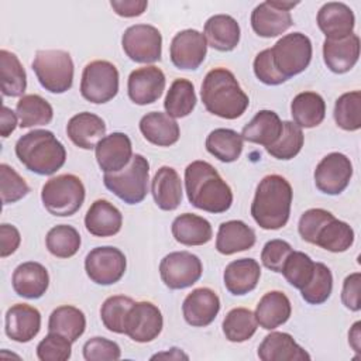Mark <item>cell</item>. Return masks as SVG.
Returning a JSON list of instances; mask_svg holds the SVG:
<instances>
[{
	"label": "cell",
	"instance_id": "3",
	"mask_svg": "<svg viewBox=\"0 0 361 361\" xmlns=\"http://www.w3.org/2000/svg\"><path fill=\"white\" fill-rule=\"evenodd\" d=\"M292 186L281 175L264 176L251 203V216L264 230H279L286 226L292 204Z\"/></svg>",
	"mask_w": 361,
	"mask_h": 361
},
{
	"label": "cell",
	"instance_id": "24",
	"mask_svg": "<svg viewBox=\"0 0 361 361\" xmlns=\"http://www.w3.org/2000/svg\"><path fill=\"white\" fill-rule=\"evenodd\" d=\"M258 358L262 361H309L310 355L289 333L272 331L267 334L258 347Z\"/></svg>",
	"mask_w": 361,
	"mask_h": 361
},
{
	"label": "cell",
	"instance_id": "2",
	"mask_svg": "<svg viewBox=\"0 0 361 361\" xmlns=\"http://www.w3.org/2000/svg\"><path fill=\"white\" fill-rule=\"evenodd\" d=\"M200 96L209 113L226 120L238 118L250 104L234 73L226 68H214L206 73Z\"/></svg>",
	"mask_w": 361,
	"mask_h": 361
},
{
	"label": "cell",
	"instance_id": "20",
	"mask_svg": "<svg viewBox=\"0 0 361 361\" xmlns=\"http://www.w3.org/2000/svg\"><path fill=\"white\" fill-rule=\"evenodd\" d=\"M4 330L8 338L17 343L31 341L41 330V313L27 303H16L7 309Z\"/></svg>",
	"mask_w": 361,
	"mask_h": 361
},
{
	"label": "cell",
	"instance_id": "47",
	"mask_svg": "<svg viewBox=\"0 0 361 361\" xmlns=\"http://www.w3.org/2000/svg\"><path fill=\"white\" fill-rule=\"evenodd\" d=\"M333 290V275L327 265L314 262V272L306 286L300 289L302 298L310 305L324 303Z\"/></svg>",
	"mask_w": 361,
	"mask_h": 361
},
{
	"label": "cell",
	"instance_id": "50",
	"mask_svg": "<svg viewBox=\"0 0 361 361\" xmlns=\"http://www.w3.org/2000/svg\"><path fill=\"white\" fill-rule=\"evenodd\" d=\"M72 354V341L49 331L37 345V357L41 361H66Z\"/></svg>",
	"mask_w": 361,
	"mask_h": 361
},
{
	"label": "cell",
	"instance_id": "36",
	"mask_svg": "<svg viewBox=\"0 0 361 361\" xmlns=\"http://www.w3.org/2000/svg\"><path fill=\"white\" fill-rule=\"evenodd\" d=\"M86 329L85 313L71 305H63L52 310L48 320V331L58 333L75 343Z\"/></svg>",
	"mask_w": 361,
	"mask_h": 361
},
{
	"label": "cell",
	"instance_id": "40",
	"mask_svg": "<svg viewBox=\"0 0 361 361\" xmlns=\"http://www.w3.org/2000/svg\"><path fill=\"white\" fill-rule=\"evenodd\" d=\"M21 128L47 126L54 118L52 106L39 94H24L16 106Z\"/></svg>",
	"mask_w": 361,
	"mask_h": 361
},
{
	"label": "cell",
	"instance_id": "41",
	"mask_svg": "<svg viewBox=\"0 0 361 361\" xmlns=\"http://www.w3.org/2000/svg\"><path fill=\"white\" fill-rule=\"evenodd\" d=\"M195 86L188 79H175L166 93L164 107L172 118H182L189 116L196 106Z\"/></svg>",
	"mask_w": 361,
	"mask_h": 361
},
{
	"label": "cell",
	"instance_id": "15",
	"mask_svg": "<svg viewBox=\"0 0 361 361\" xmlns=\"http://www.w3.org/2000/svg\"><path fill=\"white\" fill-rule=\"evenodd\" d=\"M316 188L326 195H340L350 183L353 164L341 152H330L317 164L314 169Z\"/></svg>",
	"mask_w": 361,
	"mask_h": 361
},
{
	"label": "cell",
	"instance_id": "10",
	"mask_svg": "<svg viewBox=\"0 0 361 361\" xmlns=\"http://www.w3.org/2000/svg\"><path fill=\"white\" fill-rule=\"evenodd\" d=\"M126 55L138 63H154L161 59L162 35L151 24H135L128 27L121 37Z\"/></svg>",
	"mask_w": 361,
	"mask_h": 361
},
{
	"label": "cell",
	"instance_id": "27",
	"mask_svg": "<svg viewBox=\"0 0 361 361\" xmlns=\"http://www.w3.org/2000/svg\"><path fill=\"white\" fill-rule=\"evenodd\" d=\"M261 267L254 258H240L231 261L223 274L226 289L235 296H243L254 290L259 282Z\"/></svg>",
	"mask_w": 361,
	"mask_h": 361
},
{
	"label": "cell",
	"instance_id": "16",
	"mask_svg": "<svg viewBox=\"0 0 361 361\" xmlns=\"http://www.w3.org/2000/svg\"><path fill=\"white\" fill-rule=\"evenodd\" d=\"M207 54V41L197 30H183L175 34L169 47V56L178 69H197Z\"/></svg>",
	"mask_w": 361,
	"mask_h": 361
},
{
	"label": "cell",
	"instance_id": "49",
	"mask_svg": "<svg viewBox=\"0 0 361 361\" xmlns=\"http://www.w3.org/2000/svg\"><path fill=\"white\" fill-rule=\"evenodd\" d=\"M0 192L3 204L16 203L28 195L30 186L14 168L7 164L0 165Z\"/></svg>",
	"mask_w": 361,
	"mask_h": 361
},
{
	"label": "cell",
	"instance_id": "51",
	"mask_svg": "<svg viewBox=\"0 0 361 361\" xmlns=\"http://www.w3.org/2000/svg\"><path fill=\"white\" fill-rule=\"evenodd\" d=\"M121 350L118 344L106 337H92L83 344V358L86 361L118 360Z\"/></svg>",
	"mask_w": 361,
	"mask_h": 361
},
{
	"label": "cell",
	"instance_id": "29",
	"mask_svg": "<svg viewBox=\"0 0 361 361\" xmlns=\"http://www.w3.org/2000/svg\"><path fill=\"white\" fill-rule=\"evenodd\" d=\"M140 131L144 138L158 147H169L178 142L180 137L179 124L162 111H151L141 117Z\"/></svg>",
	"mask_w": 361,
	"mask_h": 361
},
{
	"label": "cell",
	"instance_id": "9",
	"mask_svg": "<svg viewBox=\"0 0 361 361\" xmlns=\"http://www.w3.org/2000/svg\"><path fill=\"white\" fill-rule=\"evenodd\" d=\"M118 92V71L103 59L89 62L82 72L80 94L90 103L103 104L110 102Z\"/></svg>",
	"mask_w": 361,
	"mask_h": 361
},
{
	"label": "cell",
	"instance_id": "52",
	"mask_svg": "<svg viewBox=\"0 0 361 361\" xmlns=\"http://www.w3.org/2000/svg\"><path fill=\"white\" fill-rule=\"evenodd\" d=\"M334 214L330 213L329 210L320 209V207H314V209H309L306 210L300 219H299V224H298V231L300 234V237L306 241L313 244L317 231L320 230V227L329 221L330 219H333Z\"/></svg>",
	"mask_w": 361,
	"mask_h": 361
},
{
	"label": "cell",
	"instance_id": "7",
	"mask_svg": "<svg viewBox=\"0 0 361 361\" xmlns=\"http://www.w3.org/2000/svg\"><path fill=\"white\" fill-rule=\"evenodd\" d=\"M32 71L39 85L51 93H65L73 83V61L62 49L37 51Z\"/></svg>",
	"mask_w": 361,
	"mask_h": 361
},
{
	"label": "cell",
	"instance_id": "23",
	"mask_svg": "<svg viewBox=\"0 0 361 361\" xmlns=\"http://www.w3.org/2000/svg\"><path fill=\"white\" fill-rule=\"evenodd\" d=\"M360 56V37L350 34L340 39H324L323 59L334 73H345L354 68Z\"/></svg>",
	"mask_w": 361,
	"mask_h": 361
},
{
	"label": "cell",
	"instance_id": "55",
	"mask_svg": "<svg viewBox=\"0 0 361 361\" xmlns=\"http://www.w3.org/2000/svg\"><path fill=\"white\" fill-rule=\"evenodd\" d=\"M360 286H361V274L360 272L350 274L348 276H345V279L343 282L341 302L347 309H350L353 312H358L361 309Z\"/></svg>",
	"mask_w": 361,
	"mask_h": 361
},
{
	"label": "cell",
	"instance_id": "59",
	"mask_svg": "<svg viewBox=\"0 0 361 361\" xmlns=\"http://www.w3.org/2000/svg\"><path fill=\"white\" fill-rule=\"evenodd\" d=\"M360 327H361V322H355L353 324L351 330L348 331V343L353 347V350L358 354L361 353V331H360Z\"/></svg>",
	"mask_w": 361,
	"mask_h": 361
},
{
	"label": "cell",
	"instance_id": "42",
	"mask_svg": "<svg viewBox=\"0 0 361 361\" xmlns=\"http://www.w3.org/2000/svg\"><path fill=\"white\" fill-rule=\"evenodd\" d=\"M258 327L254 312L245 307L231 309L223 320V333L231 343H243L250 340Z\"/></svg>",
	"mask_w": 361,
	"mask_h": 361
},
{
	"label": "cell",
	"instance_id": "39",
	"mask_svg": "<svg viewBox=\"0 0 361 361\" xmlns=\"http://www.w3.org/2000/svg\"><path fill=\"white\" fill-rule=\"evenodd\" d=\"M354 243V230L345 221L336 217L326 221L316 234L314 243L330 252H344Z\"/></svg>",
	"mask_w": 361,
	"mask_h": 361
},
{
	"label": "cell",
	"instance_id": "13",
	"mask_svg": "<svg viewBox=\"0 0 361 361\" xmlns=\"http://www.w3.org/2000/svg\"><path fill=\"white\" fill-rule=\"evenodd\" d=\"M299 3L293 1H264L259 3L251 13V27L254 32L264 38L278 37L292 27L293 20L290 8Z\"/></svg>",
	"mask_w": 361,
	"mask_h": 361
},
{
	"label": "cell",
	"instance_id": "14",
	"mask_svg": "<svg viewBox=\"0 0 361 361\" xmlns=\"http://www.w3.org/2000/svg\"><path fill=\"white\" fill-rule=\"evenodd\" d=\"M164 327L162 313L151 302L141 300L134 302L130 307L126 323L124 334H127L133 341L149 343L155 340Z\"/></svg>",
	"mask_w": 361,
	"mask_h": 361
},
{
	"label": "cell",
	"instance_id": "19",
	"mask_svg": "<svg viewBox=\"0 0 361 361\" xmlns=\"http://www.w3.org/2000/svg\"><path fill=\"white\" fill-rule=\"evenodd\" d=\"M220 312V299L210 288H196L185 298L182 313L188 324L193 327H206Z\"/></svg>",
	"mask_w": 361,
	"mask_h": 361
},
{
	"label": "cell",
	"instance_id": "31",
	"mask_svg": "<svg viewBox=\"0 0 361 361\" xmlns=\"http://www.w3.org/2000/svg\"><path fill=\"white\" fill-rule=\"evenodd\" d=\"M240 25L237 20L228 14H216L212 16L204 23V38L207 45L221 51H233L240 42Z\"/></svg>",
	"mask_w": 361,
	"mask_h": 361
},
{
	"label": "cell",
	"instance_id": "4",
	"mask_svg": "<svg viewBox=\"0 0 361 361\" xmlns=\"http://www.w3.org/2000/svg\"><path fill=\"white\" fill-rule=\"evenodd\" d=\"M18 161L37 175H52L66 161L63 144L49 130H32L21 135L16 142Z\"/></svg>",
	"mask_w": 361,
	"mask_h": 361
},
{
	"label": "cell",
	"instance_id": "54",
	"mask_svg": "<svg viewBox=\"0 0 361 361\" xmlns=\"http://www.w3.org/2000/svg\"><path fill=\"white\" fill-rule=\"evenodd\" d=\"M252 68H254V73L258 78V80H261L265 85L276 86V85H281L288 80L275 68L274 61H272L271 48H267V49L261 51L259 54H257Z\"/></svg>",
	"mask_w": 361,
	"mask_h": 361
},
{
	"label": "cell",
	"instance_id": "32",
	"mask_svg": "<svg viewBox=\"0 0 361 361\" xmlns=\"http://www.w3.org/2000/svg\"><path fill=\"white\" fill-rule=\"evenodd\" d=\"M290 313L292 306L289 298L281 290H269L259 299L254 314L262 329L274 330L286 323Z\"/></svg>",
	"mask_w": 361,
	"mask_h": 361
},
{
	"label": "cell",
	"instance_id": "37",
	"mask_svg": "<svg viewBox=\"0 0 361 361\" xmlns=\"http://www.w3.org/2000/svg\"><path fill=\"white\" fill-rule=\"evenodd\" d=\"M0 80L3 96L23 97L27 89V75L18 56L7 49L0 51Z\"/></svg>",
	"mask_w": 361,
	"mask_h": 361
},
{
	"label": "cell",
	"instance_id": "5",
	"mask_svg": "<svg viewBox=\"0 0 361 361\" xmlns=\"http://www.w3.org/2000/svg\"><path fill=\"white\" fill-rule=\"evenodd\" d=\"M85 186L80 178L72 173H63L51 178L41 189L44 207L58 217L75 214L85 202Z\"/></svg>",
	"mask_w": 361,
	"mask_h": 361
},
{
	"label": "cell",
	"instance_id": "1",
	"mask_svg": "<svg viewBox=\"0 0 361 361\" xmlns=\"http://www.w3.org/2000/svg\"><path fill=\"white\" fill-rule=\"evenodd\" d=\"M185 189L192 206L203 212L224 213L231 207V188L206 161H193L186 166Z\"/></svg>",
	"mask_w": 361,
	"mask_h": 361
},
{
	"label": "cell",
	"instance_id": "44",
	"mask_svg": "<svg viewBox=\"0 0 361 361\" xmlns=\"http://www.w3.org/2000/svg\"><path fill=\"white\" fill-rule=\"evenodd\" d=\"M334 121L345 131H357L361 128V92L343 93L334 104Z\"/></svg>",
	"mask_w": 361,
	"mask_h": 361
},
{
	"label": "cell",
	"instance_id": "17",
	"mask_svg": "<svg viewBox=\"0 0 361 361\" xmlns=\"http://www.w3.org/2000/svg\"><path fill=\"white\" fill-rule=\"evenodd\" d=\"M165 73L155 65L134 69L127 82L128 97L138 106L157 102L165 90Z\"/></svg>",
	"mask_w": 361,
	"mask_h": 361
},
{
	"label": "cell",
	"instance_id": "21",
	"mask_svg": "<svg viewBox=\"0 0 361 361\" xmlns=\"http://www.w3.org/2000/svg\"><path fill=\"white\" fill-rule=\"evenodd\" d=\"M317 25L327 39H340L353 34L355 17L347 4L329 1L317 11Z\"/></svg>",
	"mask_w": 361,
	"mask_h": 361
},
{
	"label": "cell",
	"instance_id": "43",
	"mask_svg": "<svg viewBox=\"0 0 361 361\" xmlns=\"http://www.w3.org/2000/svg\"><path fill=\"white\" fill-rule=\"evenodd\" d=\"M80 234L69 224H58L52 227L45 237L48 251L56 258H71L80 248Z\"/></svg>",
	"mask_w": 361,
	"mask_h": 361
},
{
	"label": "cell",
	"instance_id": "53",
	"mask_svg": "<svg viewBox=\"0 0 361 361\" xmlns=\"http://www.w3.org/2000/svg\"><path fill=\"white\" fill-rule=\"evenodd\" d=\"M292 251L293 250L288 241L279 238L269 240L261 251V261L265 268L274 272H282L283 264Z\"/></svg>",
	"mask_w": 361,
	"mask_h": 361
},
{
	"label": "cell",
	"instance_id": "45",
	"mask_svg": "<svg viewBox=\"0 0 361 361\" xmlns=\"http://www.w3.org/2000/svg\"><path fill=\"white\" fill-rule=\"evenodd\" d=\"M303 133L299 126H296L293 121H282V133L275 144L271 147H267V152L282 161H288L295 158L302 147H303Z\"/></svg>",
	"mask_w": 361,
	"mask_h": 361
},
{
	"label": "cell",
	"instance_id": "46",
	"mask_svg": "<svg viewBox=\"0 0 361 361\" xmlns=\"http://www.w3.org/2000/svg\"><path fill=\"white\" fill-rule=\"evenodd\" d=\"M134 300L130 296L114 295L107 298L100 307V319L109 331L124 334V323Z\"/></svg>",
	"mask_w": 361,
	"mask_h": 361
},
{
	"label": "cell",
	"instance_id": "8",
	"mask_svg": "<svg viewBox=\"0 0 361 361\" xmlns=\"http://www.w3.org/2000/svg\"><path fill=\"white\" fill-rule=\"evenodd\" d=\"M271 54L278 72L289 79L309 66L313 54L312 41L302 32H290L275 42Z\"/></svg>",
	"mask_w": 361,
	"mask_h": 361
},
{
	"label": "cell",
	"instance_id": "26",
	"mask_svg": "<svg viewBox=\"0 0 361 361\" xmlns=\"http://www.w3.org/2000/svg\"><path fill=\"white\" fill-rule=\"evenodd\" d=\"M69 140L82 149H93L106 135V123L97 114L82 111L71 117L66 124Z\"/></svg>",
	"mask_w": 361,
	"mask_h": 361
},
{
	"label": "cell",
	"instance_id": "60",
	"mask_svg": "<svg viewBox=\"0 0 361 361\" xmlns=\"http://www.w3.org/2000/svg\"><path fill=\"white\" fill-rule=\"evenodd\" d=\"M151 358H152V360H155V358H169V360H180V358H183V360H188L189 357H188V354H185L182 350L173 347V348H171L169 351L155 354V355H152Z\"/></svg>",
	"mask_w": 361,
	"mask_h": 361
},
{
	"label": "cell",
	"instance_id": "57",
	"mask_svg": "<svg viewBox=\"0 0 361 361\" xmlns=\"http://www.w3.org/2000/svg\"><path fill=\"white\" fill-rule=\"evenodd\" d=\"M110 6L117 16L130 18V17L141 16L148 7V1H145V0H111Z\"/></svg>",
	"mask_w": 361,
	"mask_h": 361
},
{
	"label": "cell",
	"instance_id": "48",
	"mask_svg": "<svg viewBox=\"0 0 361 361\" xmlns=\"http://www.w3.org/2000/svg\"><path fill=\"white\" fill-rule=\"evenodd\" d=\"M313 272H314L313 259L302 251H292L286 258L281 274L293 288L300 290L303 286L309 283V281L313 276Z\"/></svg>",
	"mask_w": 361,
	"mask_h": 361
},
{
	"label": "cell",
	"instance_id": "30",
	"mask_svg": "<svg viewBox=\"0 0 361 361\" xmlns=\"http://www.w3.org/2000/svg\"><path fill=\"white\" fill-rule=\"evenodd\" d=\"M255 231L241 220H228L219 226L216 250L223 255L247 251L255 244Z\"/></svg>",
	"mask_w": 361,
	"mask_h": 361
},
{
	"label": "cell",
	"instance_id": "38",
	"mask_svg": "<svg viewBox=\"0 0 361 361\" xmlns=\"http://www.w3.org/2000/svg\"><path fill=\"white\" fill-rule=\"evenodd\" d=\"M206 149L221 162H234L243 152V137L231 128H216L206 138Z\"/></svg>",
	"mask_w": 361,
	"mask_h": 361
},
{
	"label": "cell",
	"instance_id": "18",
	"mask_svg": "<svg viewBox=\"0 0 361 361\" xmlns=\"http://www.w3.org/2000/svg\"><path fill=\"white\" fill-rule=\"evenodd\" d=\"M94 157L104 173H114L124 169L133 158L131 140L124 133L104 135L94 147Z\"/></svg>",
	"mask_w": 361,
	"mask_h": 361
},
{
	"label": "cell",
	"instance_id": "58",
	"mask_svg": "<svg viewBox=\"0 0 361 361\" xmlns=\"http://www.w3.org/2000/svg\"><path fill=\"white\" fill-rule=\"evenodd\" d=\"M17 113H14L10 107H1V117H0V131L1 137L7 138L17 127Z\"/></svg>",
	"mask_w": 361,
	"mask_h": 361
},
{
	"label": "cell",
	"instance_id": "56",
	"mask_svg": "<svg viewBox=\"0 0 361 361\" xmlns=\"http://www.w3.org/2000/svg\"><path fill=\"white\" fill-rule=\"evenodd\" d=\"M21 243L20 231L16 226L3 223L0 226V257L6 258L17 251Z\"/></svg>",
	"mask_w": 361,
	"mask_h": 361
},
{
	"label": "cell",
	"instance_id": "22",
	"mask_svg": "<svg viewBox=\"0 0 361 361\" xmlns=\"http://www.w3.org/2000/svg\"><path fill=\"white\" fill-rule=\"evenodd\" d=\"M11 285L21 298L39 299L49 286V275L42 264L27 261L14 269Z\"/></svg>",
	"mask_w": 361,
	"mask_h": 361
},
{
	"label": "cell",
	"instance_id": "25",
	"mask_svg": "<svg viewBox=\"0 0 361 361\" xmlns=\"http://www.w3.org/2000/svg\"><path fill=\"white\" fill-rule=\"evenodd\" d=\"M123 226L121 212L109 200H94L86 212L85 227L94 237L116 235Z\"/></svg>",
	"mask_w": 361,
	"mask_h": 361
},
{
	"label": "cell",
	"instance_id": "34",
	"mask_svg": "<svg viewBox=\"0 0 361 361\" xmlns=\"http://www.w3.org/2000/svg\"><path fill=\"white\" fill-rule=\"evenodd\" d=\"M172 235L183 245H203L213 237L212 224L202 216L193 213H183L172 221Z\"/></svg>",
	"mask_w": 361,
	"mask_h": 361
},
{
	"label": "cell",
	"instance_id": "33",
	"mask_svg": "<svg viewBox=\"0 0 361 361\" xmlns=\"http://www.w3.org/2000/svg\"><path fill=\"white\" fill-rule=\"evenodd\" d=\"M282 133V121L272 110H259L248 124L243 127V140L254 144L271 147Z\"/></svg>",
	"mask_w": 361,
	"mask_h": 361
},
{
	"label": "cell",
	"instance_id": "35",
	"mask_svg": "<svg viewBox=\"0 0 361 361\" xmlns=\"http://www.w3.org/2000/svg\"><path fill=\"white\" fill-rule=\"evenodd\" d=\"M293 123L300 128L317 127L326 116V103L316 92L298 93L290 103Z\"/></svg>",
	"mask_w": 361,
	"mask_h": 361
},
{
	"label": "cell",
	"instance_id": "11",
	"mask_svg": "<svg viewBox=\"0 0 361 361\" xmlns=\"http://www.w3.org/2000/svg\"><path fill=\"white\" fill-rule=\"evenodd\" d=\"M127 268L126 255L111 245L96 247L85 258V271L89 279L97 285H113L118 282Z\"/></svg>",
	"mask_w": 361,
	"mask_h": 361
},
{
	"label": "cell",
	"instance_id": "6",
	"mask_svg": "<svg viewBox=\"0 0 361 361\" xmlns=\"http://www.w3.org/2000/svg\"><path fill=\"white\" fill-rule=\"evenodd\" d=\"M149 162L141 154L133 155L130 164L114 173H104V186L127 204L142 202L148 193Z\"/></svg>",
	"mask_w": 361,
	"mask_h": 361
},
{
	"label": "cell",
	"instance_id": "28",
	"mask_svg": "<svg viewBox=\"0 0 361 361\" xmlns=\"http://www.w3.org/2000/svg\"><path fill=\"white\" fill-rule=\"evenodd\" d=\"M151 193L161 210L172 212L178 209L182 202V180L172 166H161L152 180Z\"/></svg>",
	"mask_w": 361,
	"mask_h": 361
},
{
	"label": "cell",
	"instance_id": "12",
	"mask_svg": "<svg viewBox=\"0 0 361 361\" xmlns=\"http://www.w3.org/2000/svg\"><path fill=\"white\" fill-rule=\"evenodd\" d=\"M203 272L202 261L189 251H173L159 264V275L169 289H185L196 283Z\"/></svg>",
	"mask_w": 361,
	"mask_h": 361
}]
</instances>
